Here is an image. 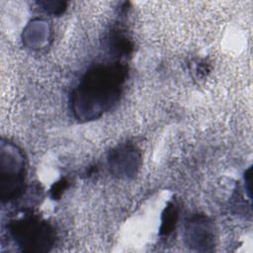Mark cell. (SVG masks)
I'll return each mask as SVG.
<instances>
[{
  "instance_id": "6da1fadb",
  "label": "cell",
  "mask_w": 253,
  "mask_h": 253,
  "mask_svg": "<svg viewBox=\"0 0 253 253\" xmlns=\"http://www.w3.org/2000/svg\"><path fill=\"white\" fill-rule=\"evenodd\" d=\"M122 64L94 67L72 94L73 112L80 119H93L109 110L119 99L126 78Z\"/></svg>"
},
{
  "instance_id": "7a4b0ae2",
  "label": "cell",
  "mask_w": 253,
  "mask_h": 253,
  "mask_svg": "<svg viewBox=\"0 0 253 253\" xmlns=\"http://www.w3.org/2000/svg\"><path fill=\"white\" fill-rule=\"evenodd\" d=\"M10 232L19 246L27 252L48 251L55 239L52 227L36 216L15 220L10 225Z\"/></svg>"
},
{
  "instance_id": "3957f363",
  "label": "cell",
  "mask_w": 253,
  "mask_h": 253,
  "mask_svg": "<svg viewBox=\"0 0 253 253\" xmlns=\"http://www.w3.org/2000/svg\"><path fill=\"white\" fill-rule=\"evenodd\" d=\"M186 238L191 246H196L198 249L203 246L204 250L213 243V233L211 226L205 217L197 216L191 219L186 228Z\"/></svg>"
},
{
  "instance_id": "277c9868",
  "label": "cell",
  "mask_w": 253,
  "mask_h": 253,
  "mask_svg": "<svg viewBox=\"0 0 253 253\" xmlns=\"http://www.w3.org/2000/svg\"><path fill=\"white\" fill-rule=\"evenodd\" d=\"M177 217H178L177 206L175 204H169L163 213L161 233H163V234L170 233L175 226Z\"/></svg>"
},
{
  "instance_id": "5b68a950",
  "label": "cell",
  "mask_w": 253,
  "mask_h": 253,
  "mask_svg": "<svg viewBox=\"0 0 253 253\" xmlns=\"http://www.w3.org/2000/svg\"><path fill=\"white\" fill-rule=\"evenodd\" d=\"M65 181H60V182H58L56 185H54V188H52L51 189V196H52V198L53 199H55V198H57V197H59L60 195H61V193H62V190L65 188Z\"/></svg>"
}]
</instances>
